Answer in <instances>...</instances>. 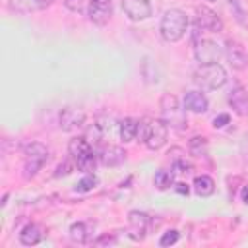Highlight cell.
<instances>
[{
    "label": "cell",
    "instance_id": "3",
    "mask_svg": "<svg viewBox=\"0 0 248 248\" xmlns=\"http://www.w3.org/2000/svg\"><path fill=\"white\" fill-rule=\"evenodd\" d=\"M194 81L202 89H217L223 87L227 81V72L219 62L213 64H200L198 70L194 72Z\"/></svg>",
    "mask_w": 248,
    "mask_h": 248
},
{
    "label": "cell",
    "instance_id": "27",
    "mask_svg": "<svg viewBox=\"0 0 248 248\" xmlns=\"http://www.w3.org/2000/svg\"><path fill=\"white\" fill-rule=\"evenodd\" d=\"M74 165H76V163H72V161H64V163H60L58 169H56V172H54V176H66V174H70L72 169H74Z\"/></svg>",
    "mask_w": 248,
    "mask_h": 248
},
{
    "label": "cell",
    "instance_id": "18",
    "mask_svg": "<svg viewBox=\"0 0 248 248\" xmlns=\"http://www.w3.org/2000/svg\"><path fill=\"white\" fill-rule=\"evenodd\" d=\"M192 186H194V192H196L198 196H202V198L211 196V194L215 192V182H213V178H211V176H207V174L196 176Z\"/></svg>",
    "mask_w": 248,
    "mask_h": 248
},
{
    "label": "cell",
    "instance_id": "23",
    "mask_svg": "<svg viewBox=\"0 0 248 248\" xmlns=\"http://www.w3.org/2000/svg\"><path fill=\"white\" fill-rule=\"evenodd\" d=\"M97 184H99V178H97L95 174H87V176H83V178H81V180L76 184V192H81V194H85V192L93 190Z\"/></svg>",
    "mask_w": 248,
    "mask_h": 248
},
{
    "label": "cell",
    "instance_id": "21",
    "mask_svg": "<svg viewBox=\"0 0 248 248\" xmlns=\"http://www.w3.org/2000/svg\"><path fill=\"white\" fill-rule=\"evenodd\" d=\"M188 149H190V153H192L194 157H202V155L207 153V140L202 138V136H196V138L190 140Z\"/></svg>",
    "mask_w": 248,
    "mask_h": 248
},
{
    "label": "cell",
    "instance_id": "12",
    "mask_svg": "<svg viewBox=\"0 0 248 248\" xmlns=\"http://www.w3.org/2000/svg\"><path fill=\"white\" fill-rule=\"evenodd\" d=\"M227 58L231 62V66L234 70H244L246 64H248V56H246V50L240 43L236 41H229L227 43Z\"/></svg>",
    "mask_w": 248,
    "mask_h": 248
},
{
    "label": "cell",
    "instance_id": "24",
    "mask_svg": "<svg viewBox=\"0 0 248 248\" xmlns=\"http://www.w3.org/2000/svg\"><path fill=\"white\" fill-rule=\"evenodd\" d=\"M66 8L70 12H76V14H87V6H89V0H64Z\"/></svg>",
    "mask_w": 248,
    "mask_h": 248
},
{
    "label": "cell",
    "instance_id": "26",
    "mask_svg": "<svg viewBox=\"0 0 248 248\" xmlns=\"http://www.w3.org/2000/svg\"><path fill=\"white\" fill-rule=\"evenodd\" d=\"M178 238H180L178 231H174V229H172V231H167V232H165V234L161 236L159 244H161V246H170V244H174V242H176Z\"/></svg>",
    "mask_w": 248,
    "mask_h": 248
},
{
    "label": "cell",
    "instance_id": "13",
    "mask_svg": "<svg viewBox=\"0 0 248 248\" xmlns=\"http://www.w3.org/2000/svg\"><path fill=\"white\" fill-rule=\"evenodd\" d=\"M229 105L232 107V110L240 116H246L248 114V93L244 87L236 85L231 93H229Z\"/></svg>",
    "mask_w": 248,
    "mask_h": 248
},
{
    "label": "cell",
    "instance_id": "10",
    "mask_svg": "<svg viewBox=\"0 0 248 248\" xmlns=\"http://www.w3.org/2000/svg\"><path fill=\"white\" fill-rule=\"evenodd\" d=\"M196 14H198V21H196L198 27L207 29V31H213V33H217V31L223 29V21H221V17L213 10H209L205 6H198L196 8Z\"/></svg>",
    "mask_w": 248,
    "mask_h": 248
},
{
    "label": "cell",
    "instance_id": "1",
    "mask_svg": "<svg viewBox=\"0 0 248 248\" xmlns=\"http://www.w3.org/2000/svg\"><path fill=\"white\" fill-rule=\"evenodd\" d=\"M186 29H188V17L182 10H176V8H170L165 12V16L161 17V25H159V31H161V37L167 41V43H176L180 41L184 35H186Z\"/></svg>",
    "mask_w": 248,
    "mask_h": 248
},
{
    "label": "cell",
    "instance_id": "2",
    "mask_svg": "<svg viewBox=\"0 0 248 248\" xmlns=\"http://www.w3.org/2000/svg\"><path fill=\"white\" fill-rule=\"evenodd\" d=\"M68 151L76 163V167L83 172H91L95 170L97 167V155L93 151V145L87 138H74L70 140V145H68Z\"/></svg>",
    "mask_w": 248,
    "mask_h": 248
},
{
    "label": "cell",
    "instance_id": "29",
    "mask_svg": "<svg viewBox=\"0 0 248 248\" xmlns=\"http://www.w3.org/2000/svg\"><path fill=\"white\" fill-rule=\"evenodd\" d=\"M114 242H116V238H114V236H107V234H105V236H101L95 244H114Z\"/></svg>",
    "mask_w": 248,
    "mask_h": 248
},
{
    "label": "cell",
    "instance_id": "7",
    "mask_svg": "<svg viewBox=\"0 0 248 248\" xmlns=\"http://www.w3.org/2000/svg\"><path fill=\"white\" fill-rule=\"evenodd\" d=\"M194 54L200 64H213V62H219V58L223 56V48L209 39H202L196 43Z\"/></svg>",
    "mask_w": 248,
    "mask_h": 248
},
{
    "label": "cell",
    "instance_id": "22",
    "mask_svg": "<svg viewBox=\"0 0 248 248\" xmlns=\"http://www.w3.org/2000/svg\"><path fill=\"white\" fill-rule=\"evenodd\" d=\"M172 182H174V176H172V172H169V170H159V172L155 174V186H157L159 190L170 188Z\"/></svg>",
    "mask_w": 248,
    "mask_h": 248
},
{
    "label": "cell",
    "instance_id": "6",
    "mask_svg": "<svg viewBox=\"0 0 248 248\" xmlns=\"http://www.w3.org/2000/svg\"><path fill=\"white\" fill-rule=\"evenodd\" d=\"M167 132H169V124L165 120H149L143 132V143L153 151L161 149L167 143Z\"/></svg>",
    "mask_w": 248,
    "mask_h": 248
},
{
    "label": "cell",
    "instance_id": "28",
    "mask_svg": "<svg viewBox=\"0 0 248 248\" xmlns=\"http://www.w3.org/2000/svg\"><path fill=\"white\" fill-rule=\"evenodd\" d=\"M229 120H231L229 114H219V116H215V118H213V128H223L225 124H229Z\"/></svg>",
    "mask_w": 248,
    "mask_h": 248
},
{
    "label": "cell",
    "instance_id": "19",
    "mask_svg": "<svg viewBox=\"0 0 248 248\" xmlns=\"http://www.w3.org/2000/svg\"><path fill=\"white\" fill-rule=\"evenodd\" d=\"M138 132H140L138 120H134V118H124V120L120 122V140H122L124 143L132 141V140L138 136Z\"/></svg>",
    "mask_w": 248,
    "mask_h": 248
},
{
    "label": "cell",
    "instance_id": "11",
    "mask_svg": "<svg viewBox=\"0 0 248 248\" xmlns=\"http://www.w3.org/2000/svg\"><path fill=\"white\" fill-rule=\"evenodd\" d=\"M128 221H130V227L134 231V232H130V236L134 240H141L145 236V232L149 231V223H151L149 215L143 213V211H130Z\"/></svg>",
    "mask_w": 248,
    "mask_h": 248
},
{
    "label": "cell",
    "instance_id": "4",
    "mask_svg": "<svg viewBox=\"0 0 248 248\" xmlns=\"http://www.w3.org/2000/svg\"><path fill=\"white\" fill-rule=\"evenodd\" d=\"M23 155H25V165H23V176L33 178L39 169L46 163L48 159V149L41 141H29L23 145Z\"/></svg>",
    "mask_w": 248,
    "mask_h": 248
},
{
    "label": "cell",
    "instance_id": "31",
    "mask_svg": "<svg viewBox=\"0 0 248 248\" xmlns=\"http://www.w3.org/2000/svg\"><path fill=\"white\" fill-rule=\"evenodd\" d=\"M52 4V0H35V6L39 8V10H43V8H48Z\"/></svg>",
    "mask_w": 248,
    "mask_h": 248
},
{
    "label": "cell",
    "instance_id": "5",
    "mask_svg": "<svg viewBox=\"0 0 248 248\" xmlns=\"http://www.w3.org/2000/svg\"><path fill=\"white\" fill-rule=\"evenodd\" d=\"M161 114H163V120L174 130H184L188 126L184 108L178 105V99L170 93H165L161 97Z\"/></svg>",
    "mask_w": 248,
    "mask_h": 248
},
{
    "label": "cell",
    "instance_id": "25",
    "mask_svg": "<svg viewBox=\"0 0 248 248\" xmlns=\"http://www.w3.org/2000/svg\"><path fill=\"white\" fill-rule=\"evenodd\" d=\"M10 6L16 12H29L31 8H37L35 6V0H10Z\"/></svg>",
    "mask_w": 248,
    "mask_h": 248
},
{
    "label": "cell",
    "instance_id": "16",
    "mask_svg": "<svg viewBox=\"0 0 248 248\" xmlns=\"http://www.w3.org/2000/svg\"><path fill=\"white\" fill-rule=\"evenodd\" d=\"M124 159H126V151L122 147H116V145H108L101 153V163L105 167H118L124 163Z\"/></svg>",
    "mask_w": 248,
    "mask_h": 248
},
{
    "label": "cell",
    "instance_id": "8",
    "mask_svg": "<svg viewBox=\"0 0 248 248\" xmlns=\"http://www.w3.org/2000/svg\"><path fill=\"white\" fill-rule=\"evenodd\" d=\"M112 16V2L110 0H89L87 6V17L95 25H105L108 23Z\"/></svg>",
    "mask_w": 248,
    "mask_h": 248
},
{
    "label": "cell",
    "instance_id": "33",
    "mask_svg": "<svg viewBox=\"0 0 248 248\" xmlns=\"http://www.w3.org/2000/svg\"><path fill=\"white\" fill-rule=\"evenodd\" d=\"M207 2H215V0H207Z\"/></svg>",
    "mask_w": 248,
    "mask_h": 248
},
{
    "label": "cell",
    "instance_id": "20",
    "mask_svg": "<svg viewBox=\"0 0 248 248\" xmlns=\"http://www.w3.org/2000/svg\"><path fill=\"white\" fill-rule=\"evenodd\" d=\"M70 238H72L74 242H79V244L87 242V240H89L87 225H85V223H74V225L70 227Z\"/></svg>",
    "mask_w": 248,
    "mask_h": 248
},
{
    "label": "cell",
    "instance_id": "30",
    "mask_svg": "<svg viewBox=\"0 0 248 248\" xmlns=\"http://www.w3.org/2000/svg\"><path fill=\"white\" fill-rule=\"evenodd\" d=\"M174 188H176V192H178V194H186V196H188V192H190L188 184H182V182H178Z\"/></svg>",
    "mask_w": 248,
    "mask_h": 248
},
{
    "label": "cell",
    "instance_id": "17",
    "mask_svg": "<svg viewBox=\"0 0 248 248\" xmlns=\"http://www.w3.org/2000/svg\"><path fill=\"white\" fill-rule=\"evenodd\" d=\"M19 240H21V244H25V246H35V244H39L41 240H43V227H39V225H27L21 232H19Z\"/></svg>",
    "mask_w": 248,
    "mask_h": 248
},
{
    "label": "cell",
    "instance_id": "32",
    "mask_svg": "<svg viewBox=\"0 0 248 248\" xmlns=\"http://www.w3.org/2000/svg\"><path fill=\"white\" fill-rule=\"evenodd\" d=\"M240 196H242V202H244V203L248 205V184H246V186L242 188V194H240Z\"/></svg>",
    "mask_w": 248,
    "mask_h": 248
},
{
    "label": "cell",
    "instance_id": "14",
    "mask_svg": "<svg viewBox=\"0 0 248 248\" xmlns=\"http://www.w3.org/2000/svg\"><path fill=\"white\" fill-rule=\"evenodd\" d=\"M83 120H85V114L78 108H64L60 112V128L66 130V132L79 128L83 124Z\"/></svg>",
    "mask_w": 248,
    "mask_h": 248
},
{
    "label": "cell",
    "instance_id": "15",
    "mask_svg": "<svg viewBox=\"0 0 248 248\" xmlns=\"http://www.w3.org/2000/svg\"><path fill=\"white\" fill-rule=\"evenodd\" d=\"M184 108L186 110H192L196 114L205 112L207 110V99H205V95L200 93V91H188L184 95Z\"/></svg>",
    "mask_w": 248,
    "mask_h": 248
},
{
    "label": "cell",
    "instance_id": "9",
    "mask_svg": "<svg viewBox=\"0 0 248 248\" xmlns=\"http://www.w3.org/2000/svg\"><path fill=\"white\" fill-rule=\"evenodd\" d=\"M122 10L132 21L147 19L153 12L149 0H122Z\"/></svg>",
    "mask_w": 248,
    "mask_h": 248
}]
</instances>
